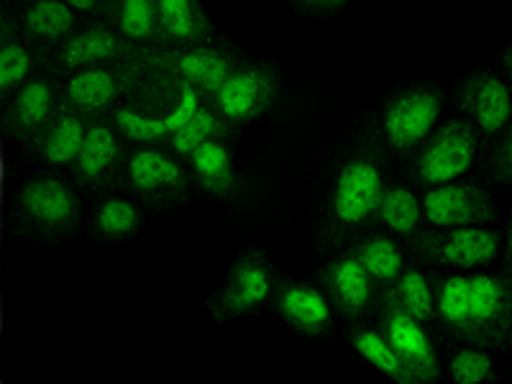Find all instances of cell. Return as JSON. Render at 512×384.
Returning <instances> with one entry per match:
<instances>
[{
  "mask_svg": "<svg viewBox=\"0 0 512 384\" xmlns=\"http://www.w3.org/2000/svg\"><path fill=\"white\" fill-rule=\"evenodd\" d=\"M492 175L497 182H512V121L502 131V139L497 141L492 154Z\"/></svg>",
  "mask_w": 512,
  "mask_h": 384,
  "instance_id": "e575fe53",
  "label": "cell"
},
{
  "mask_svg": "<svg viewBox=\"0 0 512 384\" xmlns=\"http://www.w3.org/2000/svg\"><path fill=\"white\" fill-rule=\"evenodd\" d=\"M410 241L415 246V254L423 256L425 262L477 269L497 262L505 236L484 226H456L418 231Z\"/></svg>",
  "mask_w": 512,
  "mask_h": 384,
  "instance_id": "30bf717a",
  "label": "cell"
},
{
  "mask_svg": "<svg viewBox=\"0 0 512 384\" xmlns=\"http://www.w3.org/2000/svg\"><path fill=\"white\" fill-rule=\"evenodd\" d=\"M126 185L144 203L154 208L185 203L190 198L192 172L185 169L177 154L162 146H139L128 154Z\"/></svg>",
  "mask_w": 512,
  "mask_h": 384,
  "instance_id": "9c48e42d",
  "label": "cell"
},
{
  "mask_svg": "<svg viewBox=\"0 0 512 384\" xmlns=\"http://www.w3.org/2000/svg\"><path fill=\"white\" fill-rule=\"evenodd\" d=\"M162 47H190L216 41V26L200 0H157Z\"/></svg>",
  "mask_w": 512,
  "mask_h": 384,
  "instance_id": "44dd1931",
  "label": "cell"
},
{
  "mask_svg": "<svg viewBox=\"0 0 512 384\" xmlns=\"http://www.w3.org/2000/svg\"><path fill=\"white\" fill-rule=\"evenodd\" d=\"M16 208L31 231L47 239L70 236L80 223V198L75 187L49 172H41L24 182V187L18 190Z\"/></svg>",
  "mask_w": 512,
  "mask_h": 384,
  "instance_id": "8992f818",
  "label": "cell"
},
{
  "mask_svg": "<svg viewBox=\"0 0 512 384\" xmlns=\"http://www.w3.org/2000/svg\"><path fill=\"white\" fill-rule=\"evenodd\" d=\"M233 134H236V126L228 123L226 118H223L221 113H218L216 108L205 100V103L198 108V113H195L185 126L177 128L175 134L169 136L167 149L172 154H177L180 159H187L200 144H205V141L210 139L228 141Z\"/></svg>",
  "mask_w": 512,
  "mask_h": 384,
  "instance_id": "f1b7e54d",
  "label": "cell"
},
{
  "mask_svg": "<svg viewBox=\"0 0 512 384\" xmlns=\"http://www.w3.org/2000/svg\"><path fill=\"white\" fill-rule=\"evenodd\" d=\"M379 300H382L379 328L390 338L405 367L418 379V384L436 382L441 377V364H438L436 346L425 331V323L415 320L408 310H402L390 292H379Z\"/></svg>",
  "mask_w": 512,
  "mask_h": 384,
  "instance_id": "4fadbf2b",
  "label": "cell"
},
{
  "mask_svg": "<svg viewBox=\"0 0 512 384\" xmlns=\"http://www.w3.org/2000/svg\"><path fill=\"white\" fill-rule=\"evenodd\" d=\"M384 190V167L372 152H356L341 162L328 195V216L338 228L356 231L377 221Z\"/></svg>",
  "mask_w": 512,
  "mask_h": 384,
  "instance_id": "6da1fadb",
  "label": "cell"
},
{
  "mask_svg": "<svg viewBox=\"0 0 512 384\" xmlns=\"http://www.w3.org/2000/svg\"><path fill=\"white\" fill-rule=\"evenodd\" d=\"M152 52V47H141L136 41L126 39L113 24L105 18H90L67 41H62L49 54L41 67L54 75L70 77L72 72L98 67V64L126 62V59H141Z\"/></svg>",
  "mask_w": 512,
  "mask_h": 384,
  "instance_id": "3957f363",
  "label": "cell"
},
{
  "mask_svg": "<svg viewBox=\"0 0 512 384\" xmlns=\"http://www.w3.org/2000/svg\"><path fill=\"white\" fill-rule=\"evenodd\" d=\"M149 70L152 62L141 57L72 72L70 77H64L62 98L88 118H108L118 103L134 93L141 77Z\"/></svg>",
  "mask_w": 512,
  "mask_h": 384,
  "instance_id": "277c9868",
  "label": "cell"
},
{
  "mask_svg": "<svg viewBox=\"0 0 512 384\" xmlns=\"http://www.w3.org/2000/svg\"><path fill=\"white\" fill-rule=\"evenodd\" d=\"M472 323L477 346L505 349L512 341V280L507 274H472Z\"/></svg>",
  "mask_w": 512,
  "mask_h": 384,
  "instance_id": "9a60e30c",
  "label": "cell"
},
{
  "mask_svg": "<svg viewBox=\"0 0 512 384\" xmlns=\"http://www.w3.org/2000/svg\"><path fill=\"white\" fill-rule=\"evenodd\" d=\"M297 6L308 8V11H320V13H328V11H336V8L346 6L349 0H295Z\"/></svg>",
  "mask_w": 512,
  "mask_h": 384,
  "instance_id": "8d00e7d4",
  "label": "cell"
},
{
  "mask_svg": "<svg viewBox=\"0 0 512 384\" xmlns=\"http://www.w3.org/2000/svg\"><path fill=\"white\" fill-rule=\"evenodd\" d=\"M105 21L141 47H162L157 0H111Z\"/></svg>",
  "mask_w": 512,
  "mask_h": 384,
  "instance_id": "484cf974",
  "label": "cell"
},
{
  "mask_svg": "<svg viewBox=\"0 0 512 384\" xmlns=\"http://www.w3.org/2000/svg\"><path fill=\"white\" fill-rule=\"evenodd\" d=\"M377 221L384 228H390L397 236L413 239L415 233L423 226V200H418L410 187L405 185H390L384 190L382 205H379Z\"/></svg>",
  "mask_w": 512,
  "mask_h": 384,
  "instance_id": "4dcf8cb0",
  "label": "cell"
},
{
  "mask_svg": "<svg viewBox=\"0 0 512 384\" xmlns=\"http://www.w3.org/2000/svg\"><path fill=\"white\" fill-rule=\"evenodd\" d=\"M93 228L100 239L126 241L141 228V210L128 198H105L98 205L93 218Z\"/></svg>",
  "mask_w": 512,
  "mask_h": 384,
  "instance_id": "d6a6232c",
  "label": "cell"
},
{
  "mask_svg": "<svg viewBox=\"0 0 512 384\" xmlns=\"http://www.w3.org/2000/svg\"><path fill=\"white\" fill-rule=\"evenodd\" d=\"M64 3L85 18H105L111 8V0H64Z\"/></svg>",
  "mask_w": 512,
  "mask_h": 384,
  "instance_id": "d590c367",
  "label": "cell"
},
{
  "mask_svg": "<svg viewBox=\"0 0 512 384\" xmlns=\"http://www.w3.org/2000/svg\"><path fill=\"white\" fill-rule=\"evenodd\" d=\"M436 310L443 326L466 341L477 344L472 323V287L464 274H448L436 287Z\"/></svg>",
  "mask_w": 512,
  "mask_h": 384,
  "instance_id": "d4e9b609",
  "label": "cell"
},
{
  "mask_svg": "<svg viewBox=\"0 0 512 384\" xmlns=\"http://www.w3.org/2000/svg\"><path fill=\"white\" fill-rule=\"evenodd\" d=\"M351 254L367 267L372 280L377 282L379 292L392 290L405 272V254L390 233H374L369 239L359 241L351 249Z\"/></svg>",
  "mask_w": 512,
  "mask_h": 384,
  "instance_id": "4316f807",
  "label": "cell"
},
{
  "mask_svg": "<svg viewBox=\"0 0 512 384\" xmlns=\"http://www.w3.org/2000/svg\"><path fill=\"white\" fill-rule=\"evenodd\" d=\"M479 136L482 131L466 116L443 121L415 154V182L423 187H438L461 180L477 159Z\"/></svg>",
  "mask_w": 512,
  "mask_h": 384,
  "instance_id": "7a4b0ae2",
  "label": "cell"
},
{
  "mask_svg": "<svg viewBox=\"0 0 512 384\" xmlns=\"http://www.w3.org/2000/svg\"><path fill=\"white\" fill-rule=\"evenodd\" d=\"M108 121L116 126L118 134L131 144L139 146H167L172 128L164 118L146 113L144 108L134 105L131 100H123L108 113Z\"/></svg>",
  "mask_w": 512,
  "mask_h": 384,
  "instance_id": "f546056e",
  "label": "cell"
},
{
  "mask_svg": "<svg viewBox=\"0 0 512 384\" xmlns=\"http://www.w3.org/2000/svg\"><path fill=\"white\" fill-rule=\"evenodd\" d=\"M459 108L474 121L484 139H495L512 121V93L495 72L477 70L461 85Z\"/></svg>",
  "mask_w": 512,
  "mask_h": 384,
  "instance_id": "ac0fdd59",
  "label": "cell"
},
{
  "mask_svg": "<svg viewBox=\"0 0 512 384\" xmlns=\"http://www.w3.org/2000/svg\"><path fill=\"white\" fill-rule=\"evenodd\" d=\"M502 67H505L507 75L512 77V44L505 49V54H502Z\"/></svg>",
  "mask_w": 512,
  "mask_h": 384,
  "instance_id": "f35d334b",
  "label": "cell"
},
{
  "mask_svg": "<svg viewBox=\"0 0 512 384\" xmlns=\"http://www.w3.org/2000/svg\"><path fill=\"white\" fill-rule=\"evenodd\" d=\"M384 292H390L397 300V305H400L402 310H408V313L413 315L415 320H420V323H431L438 315L436 290H433L428 277H425L420 269H405L400 280L395 282V287Z\"/></svg>",
  "mask_w": 512,
  "mask_h": 384,
  "instance_id": "1f68e13d",
  "label": "cell"
},
{
  "mask_svg": "<svg viewBox=\"0 0 512 384\" xmlns=\"http://www.w3.org/2000/svg\"><path fill=\"white\" fill-rule=\"evenodd\" d=\"M349 344L356 354L364 361H369L374 369H379L382 374L392 379V382L400 384H418V379L410 374V369L405 367V361L400 359V354L395 351V346L390 344V338L384 336L382 328H369L359 326L349 333Z\"/></svg>",
  "mask_w": 512,
  "mask_h": 384,
  "instance_id": "83f0119b",
  "label": "cell"
},
{
  "mask_svg": "<svg viewBox=\"0 0 512 384\" xmlns=\"http://www.w3.org/2000/svg\"><path fill=\"white\" fill-rule=\"evenodd\" d=\"M64 80L54 72L44 70L34 72L29 80L6 100L0 128L8 139L29 144L44 123L54 116V111L62 103Z\"/></svg>",
  "mask_w": 512,
  "mask_h": 384,
  "instance_id": "7c38bea8",
  "label": "cell"
},
{
  "mask_svg": "<svg viewBox=\"0 0 512 384\" xmlns=\"http://www.w3.org/2000/svg\"><path fill=\"white\" fill-rule=\"evenodd\" d=\"M93 118L72 108L70 103H59L54 116L36 131L34 139L29 141V152L39 162L49 167H72L80 157V149L85 144L88 128Z\"/></svg>",
  "mask_w": 512,
  "mask_h": 384,
  "instance_id": "d6986e66",
  "label": "cell"
},
{
  "mask_svg": "<svg viewBox=\"0 0 512 384\" xmlns=\"http://www.w3.org/2000/svg\"><path fill=\"white\" fill-rule=\"evenodd\" d=\"M502 274H507V277L512 280V221L505 233V269H502Z\"/></svg>",
  "mask_w": 512,
  "mask_h": 384,
  "instance_id": "74e56055",
  "label": "cell"
},
{
  "mask_svg": "<svg viewBox=\"0 0 512 384\" xmlns=\"http://www.w3.org/2000/svg\"><path fill=\"white\" fill-rule=\"evenodd\" d=\"M277 313L287 320V326L305 336H326L333 328V310L328 297L313 285L292 282L277 295Z\"/></svg>",
  "mask_w": 512,
  "mask_h": 384,
  "instance_id": "7402d4cb",
  "label": "cell"
},
{
  "mask_svg": "<svg viewBox=\"0 0 512 384\" xmlns=\"http://www.w3.org/2000/svg\"><path fill=\"white\" fill-rule=\"evenodd\" d=\"M448 374L456 384H487L495 382V361L484 346L469 344L461 346L451 361H448Z\"/></svg>",
  "mask_w": 512,
  "mask_h": 384,
  "instance_id": "836d02e7",
  "label": "cell"
},
{
  "mask_svg": "<svg viewBox=\"0 0 512 384\" xmlns=\"http://www.w3.org/2000/svg\"><path fill=\"white\" fill-rule=\"evenodd\" d=\"M36 64L39 59L26 44L16 13L3 11L0 16V98L3 103L34 75Z\"/></svg>",
  "mask_w": 512,
  "mask_h": 384,
  "instance_id": "603a6c76",
  "label": "cell"
},
{
  "mask_svg": "<svg viewBox=\"0 0 512 384\" xmlns=\"http://www.w3.org/2000/svg\"><path fill=\"white\" fill-rule=\"evenodd\" d=\"M128 167V152L123 136L108 118H93L80 149V157L72 164L77 185L90 190H111L123 185Z\"/></svg>",
  "mask_w": 512,
  "mask_h": 384,
  "instance_id": "5bb4252c",
  "label": "cell"
},
{
  "mask_svg": "<svg viewBox=\"0 0 512 384\" xmlns=\"http://www.w3.org/2000/svg\"><path fill=\"white\" fill-rule=\"evenodd\" d=\"M443 113V93L433 85H415L387 100L382 111L384 144L395 154L418 152L438 128Z\"/></svg>",
  "mask_w": 512,
  "mask_h": 384,
  "instance_id": "52a82bcc",
  "label": "cell"
},
{
  "mask_svg": "<svg viewBox=\"0 0 512 384\" xmlns=\"http://www.w3.org/2000/svg\"><path fill=\"white\" fill-rule=\"evenodd\" d=\"M320 280L326 285L338 313L349 320L361 318L379 297L377 282L372 280L367 267L351 251L336 256V259H331L326 267L320 269Z\"/></svg>",
  "mask_w": 512,
  "mask_h": 384,
  "instance_id": "ffe728a7",
  "label": "cell"
},
{
  "mask_svg": "<svg viewBox=\"0 0 512 384\" xmlns=\"http://www.w3.org/2000/svg\"><path fill=\"white\" fill-rule=\"evenodd\" d=\"M274 295V269L267 254L249 249L236 256L226 274V285L210 300V313L216 320H233L262 308Z\"/></svg>",
  "mask_w": 512,
  "mask_h": 384,
  "instance_id": "8fae6325",
  "label": "cell"
},
{
  "mask_svg": "<svg viewBox=\"0 0 512 384\" xmlns=\"http://www.w3.org/2000/svg\"><path fill=\"white\" fill-rule=\"evenodd\" d=\"M146 59L154 67H162L180 80L190 82L208 100L231 77V72L246 62V54L216 39L190 47H152Z\"/></svg>",
  "mask_w": 512,
  "mask_h": 384,
  "instance_id": "ba28073f",
  "label": "cell"
},
{
  "mask_svg": "<svg viewBox=\"0 0 512 384\" xmlns=\"http://www.w3.org/2000/svg\"><path fill=\"white\" fill-rule=\"evenodd\" d=\"M13 13L39 64L85 24L80 13L64 0H16Z\"/></svg>",
  "mask_w": 512,
  "mask_h": 384,
  "instance_id": "e0dca14e",
  "label": "cell"
},
{
  "mask_svg": "<svg viewBox=\"0 0 512 384\" xmlns=\"http://www.w3.org/2000/svg\"><path fill=\"white\" fill-rule=\"evenodd\" d=\"M192 180L213 198H231L236 190V167L226 139H210L187 157Z\"/></svg>",
  "mask_w": 512,
  "mask_h": 384,
  "instance_id": "cb8c5ba5",
  "label": "cell"
},
{
  "mask_svg": "<svg viewBox=\"0 0 512 384\" xmlns=\"http://www.w3.org/2000/svg\"><path fill=\"white\" fill-rule=\"evenodd\" d=\"M280 85L282 75L272 62L246 59L231 72V77L221 88L210 95L208 103L228 123L239 128L272 111V105L277 103V95H280Z\"/></svg>",
  "mask_w": 512,
  "mask_h": 384,
  "instance_id": "5b68a950",
  "label": "cell"
},
{
  "mask_svg": "<svg viewBox=\"0 0 512 384\" xmlns=\"http://www.w3.org/2000/svg\"><path fill=\"white\" fill-rule=\"evenodd\" d=\"M423 218L433 228L487 226L497 221V208L484 187L456 180L428 187L423 195Z\"/></svg>",
  "mask_w": 512,
  "mask_h": 384,
  "instance_id": "2e32d148",
  "label": "cell"
}]
</instances>
